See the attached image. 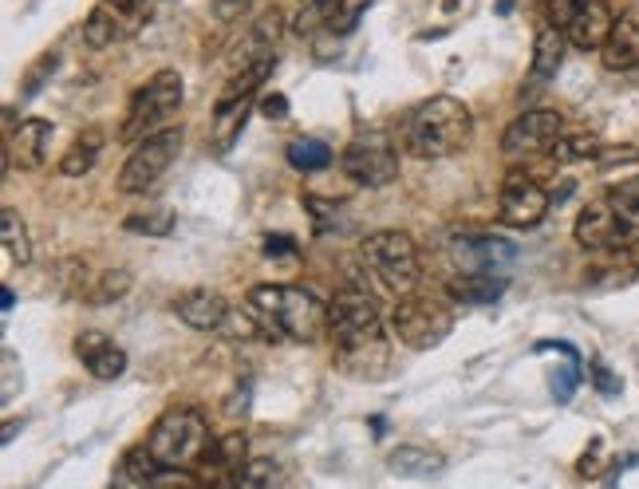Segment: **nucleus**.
Returning a JSON list of instances; mask_svg holds the SVG:
<instances>
[{
	"instance_id": "f257e3e1",
	"label": "nucleus",
	"mask_w": 639,
	"mask_h": 489,
	"mask_svg": "<svg viewBox=\"0 0 639 489\" xmlns=\"http://www.w3.org/2000/svg\"><path fill=\"white\" fill-rule=\"evenodd\" d=\"M328 335L336 344V363L340 372L355 379H379L388 372V335L379 324V312L363 292H336L328 304Z\"/></svg>"
},
{
	"instance_id": "f03ea898",
	"label": "nucleus",
	"mask_w": 639,
	"mask_h": 489,
	"mask_svg": "<svg viewBox=\"0 0 639 489\" xmlns=\"http://www.w3.org/2000/svg\"><path fill=\"white\" fill-rule=\"evenodd\" d=\"M474 135V115L462 100L454 95H431L419 107H411L399 123V143L411 158H451Z\"/></svg>"
},
{
	"instance_id": "7ed1b4c3",
	"label": "nucleus",
	"mask_w": 639,
	"mask_h": 489,
	"mask_svg": "<svg viewBox=\"0 0 639 489\" xmlns=\"http://www.w3.org/2000/svg\"><path fill=\"white\" fill-rule=\"evenodd\" d=\"M245 309L261 320L269 340L312 344V340H320V332H328V304L300 284H257Z\"/></svg>"
},
{
	"instance_id": "20e7f679",
	"label": "nucleus",
	"mask_w": 639,
	"mask_h": 489,
	"mask_svg": "<svg viewBox=\"0 0 639 489\" xmlns=\"http://www.w3.org/2000/svg\"><path fill=\"white\" fill-rule=\"evenodd\" d=\"M151 454L166 470H189L209 454V426L198 407H174L154 423L146 438Z\"/></svg>"
},
{
	"instance_id": "39448f33",
	"label": "nucleus",
	"mask_w": 639,
	"mask_h": 489,
	"mask_svg": "<svg viewBox=\"0 0 639 489\" xmlns=\"http://www.w3.org/2000/svg\"><path fill=\"white\" fill-rule=\"evenodd\" d=\"M182 95H186V87H182L178 72H158L154 80H146V87L138 91L135 100H131V107H126L118 138L138 146L151 135H158V131H166L163 123L182 107Z\"/></svg>"
},
{
	"instance_id": "423d86ee",
	"label": "nucleus",
	"mask_w": 639,
	"mask_h": 489,
	"mask_svg": "<svg viewBox=\"0 0 639 489\" xmlns=\"http://www.w3.org/2000/svg\"><path fill=\"white\" fill-rule=\"evenodd\" d=\"M363 261L399 296H411L414 284H419V249L399 229H379V233L363 237Z\"/></svg>"
},
{
	"instance_id": "0eeeda50",
	"label": "nucleus",
	"mask_w": 639,
	"mask_h": 489,
	"mask_svg": "<svg viewBox=\"0 0 639 489\" xmlns=\"http://www.w3.org/2000/svg\"><path fill=\"white\" fill-rule=\"evenodd\" d=\"M182 143H186L182 127H166V131H158V135L146 138V143H138L135 150H131V158L123 163V170H118V190L123 194L154 190V186L163 181V174L178 163Z\"/></svg>"
},
{
	"instance_id": "6e6552de",
	"label": "nucleus",
	"mask_w": 639,
	"mask_h": 489,
	"mask_svg": "<svg viewBox=\"0 0 639 489\" xmlns=\"http://www.w3.org/2000/svg\"><path fill=\"white\" fill-rule=\"evenodd\" d=\"M391 332L399 335V344H406L411 352H431L439 347L446 335L454 332L451 309H442L439 300L426 296H403L391 312Z\"/></svg>"
},
{
	"instance_id": "1a4fd4ad",
	"label": "nucleus",
	"mask_w": 639,
	"mask_h": 489,
	"mask_svg": "<svg viewBox=\"0 0 639 489\" xmlns=\"http://www.w3.org/2000/svg\"><path fill=\"white\" fill-rule=\"evenodd\" d=\"M146 24H151V0H100L83 20V44L115 48L123 40H135Z\"/></svg>"
},
{
	"instance_id": "9d476101",
	"label": "nucleus",
	"mask_w": 639,
	"mask_h": 489,
	"mask_svg": "<svg viewBox=\"0 0 639 489\" xmlns=\"http://www.w3.org/2000/svg\"><path fill=\"white\" fill-rule=\"evenodd\" d=\"M340 166L351 181H360L368 190H383V186H391V181L399 178V150L388 135L368 131V135L351 138Z\"/></svg>"
},
{
	"instance_id": "9b49d317",
	"label": "nucleus",
	"mask_w": 639,
	"mask_h": 489,
	"mask_svg": "<svg viewBox=\"0 0 639 489\" xmlns=\"http://www.w3.org/2000/svg\"><path fill=\"white\" fill-rule=\"evenodd\" d=\"M549 214V194L525 170H509L502 181V198H497V221L509 229H537Z\"/></svg>"
},
{
	"instance_id": "f8f14e48",
	"label": "nucleus",
	"mask_w": 639,
	"mask_h": 489,
	"mask_svg": "<svg viewBox=\"0 0 639 489\" xmlns=\"http://www.w3.org/2000/svg\"><path fill=\"white\" fill-rule=\"evenodd\" d=\"M560 131H565V118L560 111L537 107L517 115L502 135V150L509 158H529V155H545L560 143Z\"/></svg>"
},
{
	"instance_id": "ddd939ff",
	"label": "nucleus",
	"mask_w": 639,
	"mask_h": 489,
	"mask_svg": "<svg viewBox=\"0 0 639 489\" xmlns=\"http://www.w3.org/2000/svg\"><path fill=\"white\" fill-rule=\"evenodd\" d=\"M631 233H636V229L623 226L608 201H592V206L580 209L577 229H573L577 245L580 249H588V253H620V249H628L631 245Z\"/></svg>"
},
{
	"instance_id": "4468645a",
	"label": "nucleus",
	"mask_w": 639,
	"mask_h": 489,
	"mask_svg": "<svg viewBox=\"0 0 639 489\" xmlns=\"http://www.w3.org/2000/svg\"><path fill=\"white\" fill-rule=\"evenodd\" d=\"M52 146V123L44 118H24L4 143V170H40Z\"/></svg>"
},
{
	"instance_id": "2eb2a0df",
	"label": "nucleus",
	"mask_w": 639,
	"mask_h": 489,
	"mask_svg": "<svg viewBox=\"0 0 639 489\" xmlns=\"http://www.w3.org/2000/svg\"><path fill=\"white\" fill-rule=\"evenodd\" d=\"M75 355H80V363L87 367L91 379H100V383H111L126 372V352L107 332H95V327L75 335Z\"/></svg>"
},
{
	"instance_id": "dca6fc26",
	"label": "nucleus",
	"mask_w": 639,
	"mask_h": 489,
	"mask_svg": "<svg viewBox=\"0 0 639 489\" xmlns=\"http://www.w3.org/2000/svg\"><path fill=\"white\" fill-rule=\"evenodd\" d=\"M612 28H616V17L612 9H608V0H585L565 37L568 44L585 48V52H600V48L608 44V37H612Z\"/></svg>"
},
{
	"instance_id": "f3484780",
	"label": "nucleus",
	"mask_w": 639,
	"mask_h": 489,
	"mask_svg": "<svg viewBox=\"0 0 639 489\" xmlns=\"http://www.w3.org/2000/svg\"><path fill=\"white\" fill-rule=\"evenodd\" d=\"M174 312H178L182 324H189L194 332H214V327L226 324L229 304L209 289H189L182 292V296H174Z\"/></svg>"
},
{
	"instance_id": "a211bd4d",
	"label": "nucleus",
	"mask_w": 639,
	"mask_h": 489,
	"mask_svg": "<svg viewBox=\"0 0 639 489\" xmlns=\"http://www.w3.org/2000/svg\"><path fill=\"white\" fill-rule=\"evenodd\" d=\"M600 64L608 72H636L639 67V24L628 17L616 20L612 37L600 48Z\"/></svg>"
},
{
	"instance_id": "6ab92c4d",
	"label": "nucleus",
	"mask_w": 639,
	"mask_h": 489,
	"mask_svg": "<svg viewBox=\"0 0 639 489\" xmlns=\"http://www.w3.org/2000/svg\"><path fill=\"white\" fill-rule=\"evenodd\" d=\"M505 289H509V281L502 272H462L446 284V292L462 304H494V300H502Z\"/></svg>"
},
{
	"instance_id": "aec40b11",
	"label": "nucleus",
	"mask_w": 639,
	"mask_h": 489,
	"mask_svg": "<svg viewBox=\"0 0 639 489\" xmlns=\"http://www.w3.org/2000/svg\"><path fill=\"white\" fill-rule=\"evenodd\" d=\"M565 48H568V37H565V32H557V28H540L537 40H533L529 80H537V83L557 80L560 64H565Z\"/></svg>"
},
{
	"instance_id": "412c9836",
	"label": "nucleus",
	"mask_w": 639,
	"mask_h": 489,
	"mask_svg": "<svg viewBox=\"0 0 639 489\" xmlns=\"http://www.w3.org/2000/svg\"><path fill=\"white\" fill-rule=\"evenodd\" d=\"M388 470L395 478H439L446 470V458L426 446H395L388 458Z\"/></svg>"
},
{
	"instance_id": "4be33fe9",
	"label": "nucleus",
	"mask_w": 639,
	"mask_h": 489,
	"mask_svg": "<svg viewBox=\"0 0 639 489\" xmlns=\"http://www.w3.org/2000/svg\"><path fill=\"white\" fill-rule=\"evenodd\" d=\"M103 155V131L100 127H87L75 135V143L68 146V155L60 158V174L63 178H83L91 166L100 163Z\"/></svg>"
},
{
	"instance_id": "5701e85b",
	"label": "nucleus",
	"mask_w": 639,
	"mask_h": 489,
	"mask_svg": "<svg viewBox=\"0 0 639 489\" xmlns=\"http://www.w3.org/2000/svg\"><path fill=\"white\" fill-rule=\"evenodd\" d=\"M252 111V100H241V103H217L214 111V146L226 155L229 146L237 143V135H241L245 118H249Z\"/></svg>"
},
{
	"instance_id": "b1692460",
	"label": "nucleus",
	"mask_w": 639,
	"mask_h": 489,
	"mask_svg": "<svg viewBox=\"0 0 639 489\" xmlns=\"http://www.w3.org/2000/svg\"><path fill=\"white\" fill-rule=\"evenodd\" d=\"M0 245H4V257H9L12 264H28V261H32V245H28L24 218H20L12 206L0 209Z\"/></svg>"
},
{
	"instance_id": "393cba45",
	"label": "nucleus",
	"mask_w": 639,
	"mask_h": 489,
	"mask_svg": "<svg viewBox=\"0 0 639 489\" xmlns=\"http://www.w3.org/2000/svg\"><path fill=\"white\" fill-rule=\"evenodd\" d=\"M285 158H289V166L300 174H316L332 166V150H328V143H320V138H292Z\"/></svg>"
},
{
	"instance_id": "a878e982",
	"label": "nucleus",
	"mask_w": 639,
	"mask_h": 489,
	"mask_svg": "<svg viewBox=\"0 0 639 489\" xmlns=\"http://www.w3.org/2000/svg\"><path fill=\"white\" fill-rule=\"evenodd\" d=\"M245 450H249V443H245L241 430H234V435H226L221 443L209 446V454L202 458V462L214 466V470H229L237 478V474H241V466L249 462V458H245Z\"/></svg>"
},
{
	"instance_id": "bb28decb",
	"label": "nucleus",
	"mask_w": 639,
	"mask_h": 489,
	"mask_svg": "<svg viewBox=\"0 0 639 489\" xmlns=\"http://www.w3.org/2000/svg\"><path fill=\"white\" fill-rule=\"evenodd\" d=\"M328 12H332V0H300L297 12L289 20V32L292 37H316L320 28H328Z\"/></svg>"
},
{
	"instance_id": "cd10ccee",
	"label": "nucleus",
	"mask_w": 639,
	"mask_h": 489,
	"mask_svg": "<svg viewBox=\"0 0 639 489\" xmlns=\"http://www.w3.org/2000/svg\"><path fill=\"white\" fill-rule=\"evenodd\" d=\"M371 0H332V12H328V32L332 37H351L360 20L368 17Z\"/></svg>"
},
{
	"instance_id": "c85d7f7f",
	"label": "nucleus",
	"mask_w": 639,
	"mask_h": 489,
	"mask_svg": "<svg viewBox=\"0 0 639 489\" xmlns=\"http://www.w3.org/2000/svg\"><path fill=\"white\" fill-rule=\"evenodd\" d=\"M604 201L616 209V218H620L623 226L639 229V178H628V181H620V186H612Z\"/></svg>"
},
{
	"instance_id": "c756f323",
	"label": "nucleus",
	"mask_w": 639,
	"mask_h": 489,
	"mask_svg": "<svg viewBox=\"0 0 639 489\" xmlns=\"http://www.w3.org/2000/svg\"><path fill=\"white\" fill-rule=\"evenodd\" d=\"M600 150H604V143L600 138H592V135H568V138H560L557 146H553L549 155L557 158V163H588V158H600Z\"/></svg>"
},
{
	"instance_id": "7c9ffc66",
	"label": "nucleus",
	"mask_w": 639,
	"mask_h": 489,
	"mask_svg": "<svg viewBox=\"0 0 639 489\" xmlns=\"http://www.w3.org/2000/svg\"><path fill=\"white\" fill-rule=\"evenodd\" d=\"M234 489H277V462L272 458H249L234 478Z\"/></svg>"
},
{
	"instance_id": "2f4dec72",
	"label": "nucleus",
	"mask_w": 639,
	"mask_h": 489,
	"mask_svg": "<svg viewBox=\"0 0 639 489\" xmlns=\"http://www.w3.org/2000/svg\"><path fill=\"white\" fill-rule=\"evenodd\" d=\"M126 233H146V237H171L174 229V214L166 206L151 209V214H131V218L123 221Z\"/></svg>"
},
{
	"instance_id": "473e14b6",
	"label": "nucleus",
	"mask_w": 639,
	"mask_h": 489,
	"mask_svg": "<svg viewBox=\"0 0 639 489\" xmlns=\"http://www.w3.org/2000/svg\"><path fill=\"white\" fill-rule=\"evenodd\" d=\"M55 67H60V52H44V55H37V60L28 64L24 83H20V100H32V95H40V91H44V83L52 80Z\"/></svg>"
},
{
	"instance_id": "72a5a7b5",
	"label": "nucleus",
	"mask_w": 639,
	"mask_h": 489,
	"mask_svg": "<svg viewBox=\"0 0 639 489\" xmlns=\"http://www.w3.org/2000/svg\"><path fill=\"white\" fill-rule=\"evenodd\" d=\"M126 289H131V272L126 269H111L100 277V284H91L87 304H111V300H123Z\"/></svg>"
},
{
	"instance_id": "f704fd0d",
	"label": "nucleus",
	"mask_w": 639,
	"mask_h": 489,
	"mask_svg": "<svg viewBox=\"0 0 639 489\" xmlns=\"http://www.w3.org/2000/svg\"><path fill=\"white\" fill-rule=\"evenodd\" d=\"M123 466L135 481H158V478H163V470H166V466L151 454V446H135V450L126 454Z\"/></svg>"
},
{
	"instance_id": "c9c22d12",
	"label": "nucleus",
	"mask_w": 639,
	"mask_h": 489,
	"mask_svg": "<svg viewBox=\"0 0 639 489\" xmlns=\"http://www.w3.org/2000/svg\"><path fill=\"white\" fill-rule=\"evenodd\" d=\"M577 387H580V355H573V360H568L565 367H560V372L553 375V399L568 403Z\"/></svg>"
},
{
	"instance_id": "e433bc0d",
	"label": "nucleus",
	"mask_w": 639,
	"mask_h": 489,
	"mask_svg": "<svg viewBox=\"0 0 639 489\" xmlns=\"http://www.w3.org/2000/svg\"><path fill=\"white\" fill-rule=\"evenodd\" d=\"M580 4H585V0H553V4H545V17H549V28H557V32H568V24L577 20Z\"/></svg>"
},
{
	"instance_id": "4c0bfd02",
	"label": "nucleus",
	"mask_w": 639,
	"mask_h": 489,
	"mask_svg": "<svg viewBox=\"0 0 639 489\" xmlns=\"http://www.w3.org/2000/svg\"><path fill=\"white\" fill-rule=\"evenodd\" d=\"M623 163H639V146H604L596 166L608 170V166H623Z\"/></svg>"
},
{
	"instance_id": "58836bf2",
	"label": "nucleus",
	"mask_w": 639,
	"mask_h": 489,
	"mask_svg": "<svg viewBox=\"0 0 639 489\" xmlns=\"http://www.w3.org/2000/svg\"><path fill=\"white\" fill-rule=\"evenodd\" d=\"M592 383H596V391H600V395H608V399H616V395H620V379H616V375L608 372L600 360H592Z\"/></svg>"
},
{
	"instance_id": "ea45409f",
	"label": "nucleus",
	"mask_w": 639,
	"mask_h": 489,
	"mask_svg": "<svg viewBox=\"0 0 639 489\" xmlns=\"http://www.w3.org/2000/svg\"><path fill=\"white\" fill-rule=\"evenodd\" d=\"M261 115L265 118H289V100H285V95H280V91H272V95H265L261 100Z\"/></svg>"
},
{
	"instance_id": "a19ab883",
	"label": "nucleus",
	"mask_w": 639,
	"mask_h": 489,
	"mask_svg": "<svg viewBox=\"0 0 639 489\" xmlns=\"http://www.w3.org/2000/svg\"><path fill=\"white\" fill-rule=\"evenodd\" d=\"M600 466H604L600 462V438H596V443L585 450V458H580L577 470H580V478H596V474H600Z\"/></svg>"
},
{
	"instance_id": "79ce46f5",
	"label": "nucleus",
	"mask_w": 639,
	"mask_h": 489,
	"mask_svg": "<svg viewBox=\"0 0 639 489\" xmlns=\"http://www.w3.org/2000/svg\"><path fill=\"white\" fill-rule=\"evenodd\" d=\"M265 253H269V257L297 253V241H292L289 233H269V237H265Z\"/></svg>"
},
{
	"instance_id": "37998d69",
	"label": "nucleus",
	"mask_w": 639,
	"mask_h": 489,
	"mask_svg": "<svg viewBox=\"0 0 639 489\" xmlns=\"http://www.w3.org/2000/svg\"><path fill=\"white\" fill-rule=\"evenodd\" d=\"M17 395V355L4 352V399Z\"/></svg>"
},
{
	"instance_id": "c03bdc74",
	"label": "nucleus",
	"mask_w": 639,
	"mask_h": 489,
	"mask_svg": "<svg viewBox=\"0 0 639 489\" xmlns=\"http://www.w3.org/2000/svg\"><path fill=\"white\" fill-rule=\"evenodd\" d=\"M12 304H17V292H12V289H4V300H0V309H4V312H12Z\"/></svg>"
},
{
	"instance_id": "a18cd8bd",
	"label": "nucleus",
	"mask_w": 639,
	"mask_h": 489,
	"mask_svg": "<svg viewBox=\"0 0 639 489\" xmlns=\"http://www.w3.org/2000/svg\"><path fill=\"white\" fill-rule=\"evenodd\" d=\"M17 418H9V423H4V443H12V435H17Z\"/></svg>"
},
{
	"instance_id": "49530a36",
	"label": "nucleus",
	"mask_w": 639,
	"mask_h": 489,
	"mask_svg": "<svg viewBox=\"0 0 639 489\" xmlns=\"http://www.w3.org/2000/svg\"><path fill=\"white\" fill-rule=\"evenodd\" d=\"M226 4H249V0H221V9H226Z\"/></svg>"
},
{
	"instance_id": "de8ad7c7",
	"label": "nucleus",
	"mask_w": 639,
	"mask_h": 489,
	"mask_svg": "<svg viewBox=\"0 0 639 489\" xmlns=\"http://www.w3.org/2000/svg\"><path fill=\"white\" fill-rule=\"evenodd\" d=\"M545 4H553V0H540V9H545Z\"/></svg>"
}]
</instances>
